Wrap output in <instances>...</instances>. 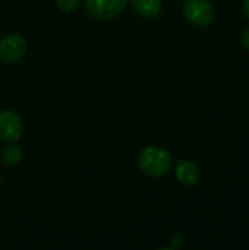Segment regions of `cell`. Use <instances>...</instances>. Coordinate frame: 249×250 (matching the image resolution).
I'll return each mask as SVG.
<instances>
[{
  "label": "cell",
  "instance_id": "cell-10",
  "mask_svg": "<svg viewBox=\"0 0 249 250\" xmlns=\"http://www.w3.org/2000/svg\"><path fill=\"white\" fill-rule=\"evenodd\" d=\"M242 44H244V47L249 51V28L242 34Z\"/></svg>",
  "mask_w": 249,
  "mask_h": 250
},
{
  "label": "cell",
  "instance_id": "cell-12",
  "mask_svg": "<svg viewBox=\"0 0 249 250\" xmlns=\"http://www.w3.org/2000/svg\"><path fill=\"white\" fill-rule=\"evenodd\" d=\"M0 182H1V173H0Z\"/></svg>",
  "mask_w": 249,
  "mask_h": 250
},
{
  "label": "cell",
  "instance_id": "cell-8",
  "mask_svg": "<svg viewBox=\"0 0 249 250\" xmlns=\"http://www.w3.org/2000/svg\"><path fill=\"white\" fill-rule=\"evenodd\" d=\"M0 158L4 163V166L13 168L16 166H19L21 161H22V149L18 145H13V144L4 145L3 149H1Z\"/></svg>",
  "mask_w": 249,
  "mask_h": 250
},
{
  "label": "cell",
  "instance_id": "cell-6",
  "mask_svg": "<svg viewBox=\"0 0 249 250\" xmlns=\"http://www.w3.org/2000/svg\"><path fill=\"white\" fill-rule=\"evenodd\" d=\"M176 179L183 186H195L200 182V168L191 160H179L175 168Z\"/></svg>",
  "mask_w": 249,
  "mask_h": 250
},
{
  "label": "cell",
  "instance_id": "cell-2",
  "mask_svg": "<svg viewBox=\"0 0 249 250\" xmlns=\"http://www.w3.org/2000/svg\"><path fill=\"white\" fill-rule=\"evenodd\" d=\"M185 18L197 28H208L214 21V7L210 0H185Z\"/></svg>",
  "mask_w": 249,
  "mask_h": 250
},
{
  "label": "cell",
  "instance_id": "cell-11",
  "mask_svg": "<svg viewBox=\"0 0 249 250\" xmlns=\"http://www.w3.org/2000/svg\"><path fill=\"white\" fill-rule=\"evenodd\" d=\"M244 12H245V16L249 19V0L244 1Z\"/></svg>",
  "mask_w": 249,
  "mask_h": 250
},
{
  "label": "cell",
  "instance_id": "cell-1",
  "mask_svg": "<svg viewBox=\"0 0 249 250\" xmlns=\"http://www.w3.org/2000/svg\"><path fill=\"white\" fill-rule=\"evenodd\" d=\"M136 164L144 174L150 177H161L170 171L173 166V157L167 149L150 145L138 154Z\"/></svg>",
  "mask_w": 249,
  "mask_h": 250
},
{
  "label": "cell",
  "instance_id": "cell-5",
  "mask_svg": "<svg viewBox=\"0 0 249 250\" xmlns=\"http://www.w3.org/2000/svg\"><path fill=\"white\" fill-rule=\"evenodd\" d=\"M22 132L23 123L16 113L10 110L0 111V139L6 142H15L21 138Z\"/></svg>",
  "mask_w": 249,
  "mask_h": 250
},
{
  "label": "cell",
  "instance_id": "cell-3",
  "mask_svg": "<svg viewBox=\"0 0 249 250\" xmlns=\"http://www.w3.org/2000/svg\"><path fill=\"white\" fill-rule=\"evenodd\" d=\"M26 41L19 34H7L0 38V62L4 64L18 63L26 53Z\"/></svg>",
  "mask_w": 249,
  "mask_h": 250
},
{
  "label": "cell",
  "instance_id": "cell-9",
  "mask_svg": "<svg viewBox=\"0 0 249 250\" xmlns=\"http://www.w3.org/2000/svg\"><path fill=\"white\" fill-rule=\"evenodd\" d=\"M82 0H56V4L63 12H73L79 7Z\"/></svg>",
  "mask_w": 249,
  "mask_h": 250
},
{
  "label": "cell",
  "instance_id": "cell-7",
  "mask_svg": "<svg viewBox=\"0 0 249 250\" xmlns=\"http://www.w3.org/2000/svg\"><path fill=\"white\" fill-rule=\"evenodd\" d=\"M134 9L145 19H154L161 13L163 1L161 0H131Z\"/></svg>",
  "mask_w": 249,
  "mask_h": 250
},
{
  "label": "cell",
  "instance_id": "cell-4",
  "mask_svg": "<svg viewBox=\"0 0 249 250\" xmlns=\"http://www.w3.org/2000/svg\"><path fill=\"white\" fill-rule=\"evenodd\" d=\"M129 0H85V7L98 21H110L126 7Z\"/></svg>",
  "mask_w": 249,
  "mask_h": 250
}]
</instances>
